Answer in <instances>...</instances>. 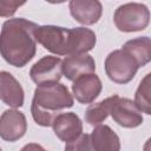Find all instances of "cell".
<instances>
[{
	"label": "cell",
	"instance_id": "obj_1",
	"mask_svg": "<svg viewBox=\"0 0 151 151\" xmlns=\"http://www.w3.org/2000/svg\"><path fill=\"white\" fill-rule=\"evenodd\" d=\"M39 26L24 18L4 22L0 37V51L4 60L14 67H24L37 51L35 31Z\"/></svg>",
	"mask_w": 151,
	"mask_h": 151
},
{
	"label": "cell",
	"instance_id": "obj_2",
	"mask_svg": "<svg viewBox=\"0 0 151 151\" xmlns=\"http://www.w3.org/2000/svg\"><path fill=\"white\" fill-rule=\"evenodd\" d=\"M35 38L44 48L57 55L87 53L97 42L94 32L86 27L65 28L54 25L39 26L35 31Z\"/></svg>",
	"mask_w": 151,
	"mask_h": 151
},
{
	"label": "cell",
	"instance_id": "obj_3",
	"mask_svg": "<svg viewBox=\"0 0 151 151\" xmlns=\"http://www.w3.org/2000/svg\"><path fill=\"white\" fill-rule=\"evenodd\" d=\"M73 106V97L68 88L60 83L38 85L31 105L34 122L40 126H52L60 111Z\"/></svg>",
	"mask_w": 151,
	"mask_h": 151
},
{
	"label": "cell",
	"instance_id": "obj_4",
	"mask_svg": "<svg viewBox=\"0 0 151 151\" xmlns=\"http://www.w3.org/2000/svg\"><path fill=\"white\" fill-rule=\"evenodd\" d=\"M151 14L144 4L129 2L119 6L113 15L116 27L120 32H138L145 29L150 24Z\"/></svg>",
	"mask_w": 151,
	"mask_h": 151
},
{
	"label": "cell",
	"instance_id": "obj_5",
	"mask_svg": "<svg viewBox=\"0 0 151 151\" xmlns=\"http://www.w3.org/2000/svg\"><path fill=\"white\" fill-rule=\"evenodd\" d=\"M138 68L139 65L137 61L123 48L110 52L105 59V72L110 80L117 84H127L131 81Z\"/></svg>",
	"mask_w": 151,
	"mask_h": 151
},
{
	"label": "cell",
	"instance_id": "obj_6",
	"mask_svg": "<svg viewBox=\"0 0 151 151\" xmlns=\"http://www.w3.org/2000/svg\"><path fill=\"white\" fill-rule=\"evenodd\" d=\"M106 99L109 104V113L119 126L133 129L142 125V111L134 101L129 98H122L118 94H113Z\"/></svg>",
	"mask_w": 151,
	"mask_h": 151
},
{
	"label": "cell",
	"instance_id": "obj_7",
	"mask_svg": "<svg viewBox=\"0 0 151 151\" xmlns=\"http://www.w3.org/2000/svg\"><path fill=\"white\" fill-rule=\"evenodd\" d=\"M63 60L59 57L45 55L39 59L29 70V77L37 85L58 83L61 79Z\"/></svg>",
	"mask_w": 151,
	"mask_h": 151
},
{
	"label": "cell",
	"instance_id": "obj_8",
	"mask_svg": "<svg viewBox=\"0 0 151 151\" xmlns=\"http://www.w3.org/2000/svg\"><path fill=\"white\" fill-rule=\"evenodd\" d=\"M27 120L18 110H6L0 118V137L6 142H15L25 136Z\"/></svg>",
	"mask_w": 151,
	"mask_h": 151
},
{
	"label": "cell",
	"instance_id": "obj_9",
	"mask_svg": "<svg viewBox=\"0 0 151 151\" xmlns=\"http://www.w3.org/2000/svg\"><path fill=\"white\" fill-rule=\"evenodd\" d=\"M52 127L54 134L65 143L72 142L83 134V123L80 118L73 112L58 114L53 120Z\"/></svg>",
	"mask_w": 151,
	"mask_h": 151
},
{
	"label": "cell",
	"instance_id": "obj_10",
	"mask_svg": "<svg viewBox=\"0 0 151 151\" xmlns=\"http://www.w3.org/2000/svg\"><path fill=\"white\" fill-rule=\"evenodd\" d=\"M68 8L73 19L86 26L98 22L103 13L99 0H70Z\"/></svg>",
	"mask_w": 151,
	"mask_h": 151
},
{
	"label": "cell",
	"instance_id": "obj_11",
	"mask_svg": "<svg viewBox=\"0 0 151 151\" xmlns=\"http://www.w3.org/2000/svg\"><path fill=\"white\" fill-rule=\"evenodd\" d=\"M101 88L100 78L96 73H88L73 80L72 93L79 103L90 104L100 94Z\"/></svg>",
	"mask_w": 151,
	"mask_h": 151
},
{
	"label": "cell",
	"instance_id": "obj_12",
	"mask_svg": "<svg viewBox=\"0 0 151 151\" xmlns=\"http://www.w3.org/2000/svg\"><path fill=\"white\" fill-rule=\"evenodd\" d=\"M94 59L87 53L72 54L63 60V73L68 80L73 81L84 74L94 73Z\"/></svg>",
	"mask_w": 151,
	"mask_h": 151
},
{
	"label": "cell",
	"instance_id": "obj_13",
	"mask_svg": "<svg viewBox=\"0 0 151 151\" xmlns=\"http://www.w3.org/2000/svg\"><path fill=\"white\" fill-rule=\"evenodd\" d=\"M0 96L1 100L11 107H21L24 105V90L20 83L6 71L0 73Z\"/></svg>",
	"mask_w": 151,
	"mask_h": 151
},
{
	"label": "cell",
	"instance_id": "obj_14",
	"mask_svg": "<svg viewBox=\"0 0 151 151\" xmlns=\"http://www.w3.org/2000/svg\"><path fill=\"white\" fill-rule=\"evenodd\" d=\"M91 149L96 151H118L120 142L117 133L107 125H97L90 134Z\"/></svg>",
	"mask_w": 151,
	"mask_h": 151
},
{
	"label": "cell",
	"instance_id": "obj_15",
	"mask_svg": "<svg viewBox=\"0 0 151 151\" xmlns=\"http://www.w3.org/2000/svg\"><path fill=\"white\" fill-rule=\"evenodd\" d=\"M123 50L132 55L139 67H143L151 61V38L149 37L131 39L123 45Z\"/></svg>",
	"mask_w": 151,
	"mask_h": 151
},
{
	"label": "cell",
	"instance_id": "obj_16",
	"mask_svg": "<svg viewBox=\"0 0 151 151\" xmlns=\"http://www.w3.org/2000/svg\"><path fill=\"white\" fill-rule=\"evenodd\" d=\"M134 103L142 112L151 116V72L139 83L134 93Z\"/></svg>",
	"mask_w": 151,
	"mask_h": 151
},
{
	"label": "cell",
	"instance_id": "obj_17",
	"mask_svg": "<svg viewBox=\"0 0 151 151\" xmlns=\"http://www.w3.org/2000/svg\"><path fill=\"white\" fill-rule=\"evenodd\" d=\"M109 104L107 99H104L99 103L91 104L85 112V120L91 126H97L101 124L109 116Z\"/></svg>",
	"mask_w": 151,
	"mask_h": 151
},
{
	"label": "cell",
	"instance_id": "obj_18",
	"mask_svg": "<svg viewBox=\"0 0 151 151\" xmlns=\"http://www.w3.org/2000/svg\"><path fill=\"white\" fill-rule=\"evenodd\" d=\"M27 0H0V15L2 18L12 17L19 7L26 4Z\"/></svg>",
	"mask_w": 151,
	"mask_h": 151
},
{
	"label": "cell",
	"instance_id": "obj_19",
	"mask_svg": "<svg viewBox=\"0 0 151 151\" xmlns=\"http://www.w3.org/2000/svg\"><path fill=\"white\" fill-rule=\"evenodd\" d=\"M65 150H92L91 143H90V134H81L77 139L68 142L65 144Z\"/></svg>",
	"mask_w": 151,
	"mask_h": 151
},
{
	"label": "cell",
	"instance_id": "obj_20",
	"mask_svg": "<svg viewBox=\"0 0 151 151\" xmlns=\"http://www.w3.org/2000/svg\"><path fill=\"white\" fill-rule=\"evenodd\" d=\"M143 150H144V151H151V138H149V139L146 140V143H145Z\"/></svg>",
	"mask_w": 151,
	"mask_h": 151
},
{
	"label": "cell",
	"instance_id": "obj_21",
	"mask_svg": "<svg viewBox=\"0 0 151 151\" xmlns=\"http://www.w3.org/2000/svg\"><path fill=\"white\" fill-rule=\"evenodd\" d=\"M45 1H47V2H50V4H63V2H65L66 0H45Z\"/></svg>",
	"mask_w": 151,
	"mask_h": 151
}]
</instances>
